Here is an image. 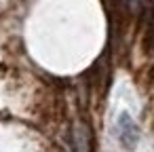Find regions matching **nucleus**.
I'll return each mask as SVG.
<instances>
[{
  "instance_id": "1",
  "label": "nucleus",
  "mask_w": 154,
  "mask_h": 152,
  "mask_svg": "<svg viewBox=\"0 0 154 152\" xmlns=\"http://www.w3.org/2000/svg\"><path fill=\"white\" fill-rule=\"evenodd\" d=\"M118 139L127 150H133L137 146V141H139V129H137L135 120L127 112H122L118 116Z\"/></svg>"
}]
</instances>
